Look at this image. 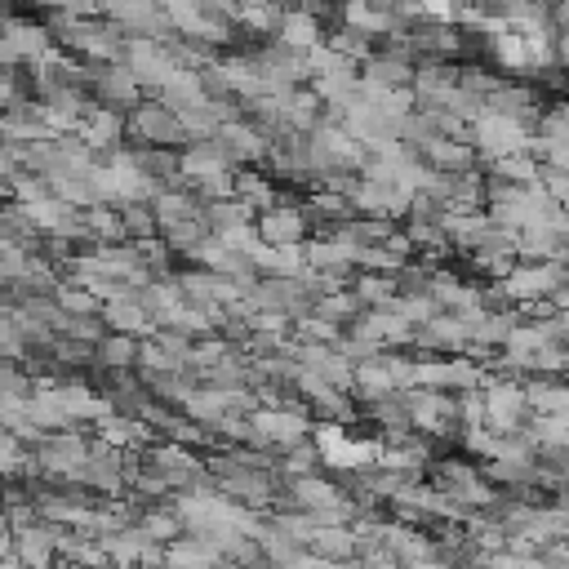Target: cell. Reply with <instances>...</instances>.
Wrapping results in <instances>:
<instances>
[{"label":"cell","instance_id":"6da1fadb","mask_svg":"<svg viewBox=\"0 0 569 569\" xmlns=\"http://www.w3.org/2000/svg\"><path fill=\"white\" fill-rule=\"evenodd\" d=\"M134 129L143 134L147 147H174L187 138V125L174 107H161V103H147V107H134Z\"/></svg>","mask_w":569,"mask_h":569},{"label":"cell","instance_id":"7a4b0ae2","mask_svg":"<svg viewBox=\"0 0 569 569\" xmlns=\"http://www.w3.org/2000/svg\"><path fill=\"white\" fill-rule=\"evenodd\" d=\"M476 138L485 143V152L489 156H516L525 147V125L521 121H512V116H498V112H485V116H476Z\"/></svg>","mask_w":569,"mask_h":569},{"label":"cell","instance_id":"3957f363","mask_svg":"<svg viewBox=\"0 0 569 569\" xmlns=\"http://www.w3.org/2000/svg\"><path fill=\"white\" fill-rule=\"evenodd\" d=\"M325 27L316 14H307V9H285L281 14V27H276V41L289 45V49H303V54H312L316 45H321Z\"/></svg>","mask_w":569,"mask_h":569},{"label":"cell","instance_id":"277c9868","mask_svg":"<svg viewBox=\"0 0 569 569\" xmlns=\"http://www.w3.org/2000/svg\"><path fill=\"white\" fill-rule=\"evenodd\" d=\"M94 85H98V94L107 98V107L112 103H134L138 98V76L129 72V67H107V72L94 76Z\"/></svg>","mask_w":569,"mask_h":569},{"label":"cell","instance_id":"5b68a950","mask_svg":"<svg viewBox=\"0 0 569 569\" xmlns=\"http://www.w3.org/2000/svg\"><path fill=\"white\" fill-rule=\"evenodd\" d=\"M98 356H103V365H129L138 356V347H134V338H103Z\"/></svg>","mask_w":569,"mask_h":569},{"label":"cell","instance_id":"8992f818","mask_svg":"<svg viewBox=\"0 0 569 569\" xmlns=\"http://www.w3.org/2000/svg\"><path fill=\"white\" fill-rule=\"evenodd\" d=\"M543 138H547V143H561V138H569V103H556L552 112L543 116Z\"/></svg>","mask_w":569,"mask_h":569},{"label":"cell","instance_id":"52a82bcc","mask_svg":"<svg viewBox=\"0 0 569 569\" xmlns=\"http://www.w3.org/2000/svg\"><path fill=\"white\" fill-rule=\"evenodd\" d=\"M298 227H303V223H298V214H285V218H281V214H272V218L263 223V232L272 236V241H294Z\"/></svg>","mask_w":569,"mask_h":569}]
</instances>
